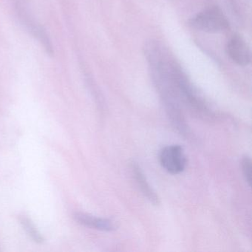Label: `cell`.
Instances as JSON below:
<instances>
[{
    "instance_id": "obj_1",
    "label": "cell",
    "mask_w": 252,
    "mask_h": 252,
    "mask_svg": "<svg viewBox=\"0 0 252 252\" xmlns=\"http://www.w3.org/2000/svg\"><path fill=\"white\" fill-rule=\"evenodd\" d=\"M189 25L196 30L211 33H222L229 29L226 17L218 7L199 13L190 20Z\"/></svg>"
},
{
    "instance_id": "obj_2",
    "label": "cell",
    "mask_w": 252,
    "mask_h": 252,
    "mask_svg": "<svg viewBox=\"0 0 252 252\" xmlns=\"http://www.w3.org/2000/svg\"><path fill=\"white\" fill-rule=\"evenodd\" d=\"M160 163L165 170L172 175L184 172L187 165L184 148L180 145L166 146L160 151Z\"/></svg>"
},
{
    "instance_id": "obj_3",
    "label": "cell",
    "mask_w": 252,
    "mask_h": 252,
    "mask_svg": "<svg viewBox=\"0 0 252 252\" xmlns=\"http://www.w3.org/2000/svg\"><path fill=\"white\" fill-rule=\"evenodd\" d=\"M19 17H20V20L23 26L27 29L28 32L35 38L37 39L38 42L42 45L44 49L50 55H52L54 54V48H53L52 43H51V39H50L49 36L47 34L46 32L45 29L37 23V22L35 21L29 14L26 9L22 8L21 5H18Z\"/></svg>"
},
{
    "instance_id": "obj_4",
    "label": "cell",
    "mask_w": 252,
    "mask_h": 252,
    "mask_svg": "<svg viewBox=\"0 0 252 252\" xmlns=\"http://www.w3.org/2000/svg\"><path fill=\"white\" fill-rule=\"evenodd\" d=\"M226 52L233 62L240 66H246L251 63L250 48L240 36H234L226 45Z\"/></svg>"
},
{
    "instance_id": "obj_5",
    "label": "cell",
    "mask_w": 252,
    "mask_h": 252,
    "mask_svg": "<svg viewBox=\"0 0 252 252\" xmlns=\"http://www.w3.org/2000/svg\"><path fill=\"white\" fill-rule=\"evenodd\" d=\"M76 221L82 225L90 228H95L104 231H113L117 229V225L115 221L107 218H97L88 214L79 212L75 215Z\"/></svg>"
},
{
    "instance_id": "obj_6",
    "label": "cell",
    "mask_w": 252,
    "mask_h": 252,
    "mask_svg": "<svg viewBox=\"0 0 252 252\" xmlns=\"http://www.w3.org/2000/svg\"><path fill=\"white\" fill-rule=\"evenodd\" d=\"M132 171L133 172V175L135 177L137 184H138L141 191H142V194L145 196V197H147V200L150 203H153L155 206H158L160 204V199H159L158 196L156 194V193L155 192L153 188L150 187L149 183L147 182L141 167L136 163L133 162L132 163Z\"/></svg>"
},
{
    "instance_id": "obj_7",
    "label": "cell",
    "mask_w": 252,
    "mask_h": 252,
    "mask_svg": "<svg viewBox=\"0 0 252 252\" xmlns=\"http://www.w3.org/2000/svg\"><path fill=\"white\" fill-rule=\"evenodd\" d=\"M241 169L243 177L249 186L252 184V160L250 158H243L241 160Z\"/></svg>"
},
{
    "instance_id": "obj_8",
    "label": "cell",
    "mask_w": 252,
    "mask_h": 252,
    "mask_svg": "<svg viewBox=\"0 0 252 252\" xmlns=\"http://www.w3.org/2000/svg\"><path fill=\"white\" fill-rule=\"evenodd\" d=\"M21 222L23 224V225H24V228H26L27 232L29 233V235L32 236V238H33L35 241H42V237H41L40 234L38 233V231H36L34 225L32 223L30 220L28 219V218H23V219L21 220Z\"/></svg>"
}]
</instances>
